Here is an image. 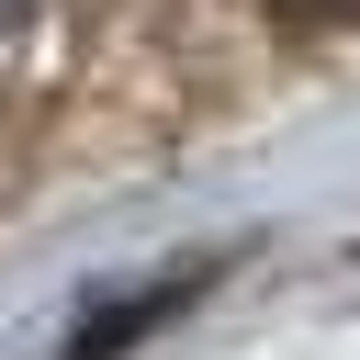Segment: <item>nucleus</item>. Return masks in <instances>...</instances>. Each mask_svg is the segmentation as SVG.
<instances>
[{
    "instance_id": "nucleus-1",
    "label": "nucleus",
    "mask_w": 360,
    "mask_h": 360,
    "mask_svg": "<svg viewBox=\"0 0 360 360\" xmlns=\"http://www.w3.org/2000/svg\"><path fill=\"white\" fill-rule=\"evenodd\" d=\"M22 22H34V0H0V34H22Z\"/></svg>"
},
{
    "instance_id": "nucleus-2",
    "label": "nucleus",
    "mask_w": 360,
    "mask_h": 360,
    "mask_svg": "<svg viewBox=\"0 0 360 360\" xmlns=\"http://www.w3.org/2000/svg\"><path fill=\"white\" fill-rule=\"evenodd\" d=\"M292 11H360V0H292Z\"/></svg>"
}]
</instances>
